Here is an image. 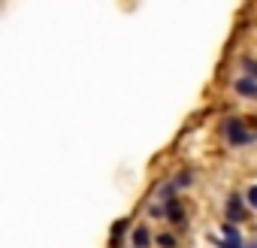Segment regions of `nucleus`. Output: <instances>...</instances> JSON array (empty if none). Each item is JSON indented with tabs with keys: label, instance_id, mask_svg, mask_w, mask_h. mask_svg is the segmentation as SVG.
<instances>
[{
	"label": "nucleus",
	"instance_id": "nucleus-2",
	"mask_svg": "<svg viewBox=\"0 0 257 248\" xmlns=\"http://www.w3.org/2000/svg\"><path fill=\"white\" fill-rule=\"evenodd\" d=\"M227 218H230V221H242V218H245V209H242L239 194H233V197L227 200Z\"/></svg>",
	"mask_w": 257,
	"mask_h": 248
},
{
	"label": "nucleus",
	"instance_id": "nucleus-1",
	"mask_svg": "<svg viewBox=\"0 0 257 248\" xmlns=\"http://www.w3.org/2000/svg\"><path fill=\"white\" fill-rule=\"evenodd\" d=\"M224 137H227L230 146H245V143H254L257 140V134L245 131V121L242 118H227L224 121Z\"/></svg>",
	"mask_w": 257,
	"mask_h": 248
},
{
	"label": "nucleus",
	"instance_id": "nucleus-8",
	"mask_svg": "<svg viewBox=\"0 0 257 248\" xmlns=\"http://www.w3.org/2000/svg\"><path fill=\"white\" fill-rule=\"evenodd\" d=\"M215 245H218V248H245V245L236 242V239H215Z\"/></svg>",
	"mask_w": 257,
	"mask_h": 248
},
{
	"label": "nucleus",
	"instance_id": "nucleus-9",
	"mask_svg": "<svg viewBox=\"0 0 257 248\" xmlns=\"http://www.w3.org/2000/svg\"><path fill=\"white\" fill-rule=\"evenodd\" d=\"M248 203L257 206V188H248Z\"/></svg>",
	"mask_w": 257,
	"mask_h": 248
},
{
	"label": "nucleus",
	"instance_id": "nucleus-5",
	"mask_svg": "<svg viewBox=\"0 0 257 248\" xmlns=\"http://www.w3.org/2000/svg\"><path fill=\"white\" fill-rule=\"evenodd\" d=\"M164 218H170V221H176V224H182V221H185V209H182V206H179V203L173 200V203L167 206V215H164Z\"/></svg>",
	"mask_w": 257,
	"mask_h": 248
},
{
	"label": "nucleus",
	"instance_id": "nucleus-6",
	"mask_svg": "<svg viewBox=\"0 0 257 248\" xmlns=\"http://www.w3.org/2000/svg\"><path fill=\"white\" fill-rule=\"evenodd\" d=\"M158 242H161V248H176V236H173V233L158 236Z\"/></svg>",
	"mask_w": 257,
	"mask_h": 248
},
{
	"label": "nucleus",
	"instance_id": "nucleus-7",
	"mask_svg": "<svg viewBox=\"0 0 257 248\" xmlns=\"http://www.w3.org/2000/svg\"><path fill=\"white\" fill-rule=\"evenodd\" d=\"M242 70H245V76H248V79H257V61H245V64H242Z\"/></svg>",
	"mask_w": 257,
	"mask_h": 248
},
{
	"label": "nucleus",
	"instance_id": "nucleus-4",
	"mask_svg": "<svg viewBox=\"0 0 257 248\" xmlns=\"http://www.w3.org/2000/svg\"><path fill=\"white\" fill-rule=\"evenodd\" d=\"M134 245H137V248H149V245H152L149 227H137V230H134Z\"/></svg>",
	"mask_w": 257,
	"mask_h": 248
},
{
	"label": "nucleus",
	"instance_id": "nucleus-3",
	"mask_svg": "<svg viewBox=\"0 0 257 248\" xmlns=\"http://www.w3.org/2000/svg\"><path fill=\"white\" fill-rule=\"evenodd\" d=\"M236 91L242 97H257V82L248 79V76H242V79H236Z\"/></svg>",
	"mask_w": 257,
	"mask_h": 248
}]
</instances>
